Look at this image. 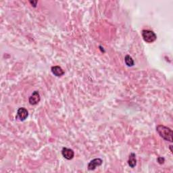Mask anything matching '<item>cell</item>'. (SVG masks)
Here are the masks:
<instances>
[{"instance_id":"1","label":"cell","mask_w":173,"mask_h":173,"mask_svg":"<svg viewBox=\"0 0 173 173\" xmlns=\"http://www.w3.org/2000/svg\"><path fill=\"white\" fill-rule=\"evenodd\" d=\"M156 131L162 139L165 141L172 142V131L170 128L164 125H158L156 127Z\"/></svg>"},{"instance_id":"2","label":"cell","mask_w":173,"mask_h":173,"mask_svg":"<svg viewBox=\"0 0 173 173\" xmlns=\"http://www.w3.org/2000/svg\"><path fill=\"white\" fill-rule=\"evenodd\" d=\"M141 34L144 40L148 43L154 42L157 39L155 33L152 31H150V30H143Z\"/></svg>"},{"instance_id":"3","label":"cell","mask_w":173,"mask_h":173,"mask_svg":"<svg viewBox=\"0 0 173 173\" xmlns=\"http://www.w3.org/2000/svg\"><path fill=\"white\" fill-rule=\"evenodd\" d=\"M41 96L37 91H34L31 94V96L29 98V102L31 105H36L40 102Z\"/></svg>"},{"instance_id":"4","label":"cell","mask_w":173,"mask_h":173,"mask_svg":"<svg viewBox=\"0 0 173 173\" xmlns=\"http://www.w3.org/2000/svg\"><path fill=\"white\" fill-rule=\"evenodd\" d=\"M29 116V112L24 107H20L17 111V116L16 118L20 119V121H24L27 119Z\"/></svg>"},{"instance_id":"5","label":"cell","mask_w":173,"mask_h":173,"mask_svg":"<svg viewBox=\"0 0 173 173\" xmlns=\"http://www.w3.org/2000/svg\"><path fill=\"white\" fill-rule=\"evenodd\" d=\"M103 163L102 160L100 158H96L92 160L89 164H88V170H94L96 169V167L101 166Z\"/></svg>"},{"instance_id":"6","label":"cell","mask_w":173,"mask_h":173,"mask_svg":"<svg viewBox=\"0 0 173 173\" xmlns=\"http://www.w3.org/2000/svg\"><path fill=\"white\" fill-rule=\"evenodd\" d=\"M62 154L64 158L66 160H72L75 156V152L72 149H69L66 148H63L62 150Z\"/></svg>"},{"instance_id":"7","label":"cell","mask_w":173,"mask_h":173,"mask_svg":"<svg viewBox=\"0 0 173 173\" xmlns=\"http://www.w3.org/2000/svg\"><path fill=\"white\" fill-rule=\"evenodd\" d=\"M51 71L55 76L60 77L64 75V71H63V69L59 66H52L51 68Z\"/></svg>"},{"instance_id":"8","label":"cell","mask_w":173,"mask_h":173,"mask_svg":"<svg viewBox=\"0 0 173 173\" xmlns=\"http://www.w3.org/2000/svg\"><path fill=\"white\" fill-rule=\"evenodd\" d=\"M128 166L133 168L137 165V160H136V155L135 153H131L129 155L128 160Z\"/></svg>"},{"instance_id":"9","label":"cell","mask_w":173,"mask_h":173,"mask_svg":"<svg viewBox=\"0 0 173 173\" xmlns=\"http://www.w3.org/2000/svg\"><path fill=\"white\" fill-rule=\"evenodd\" d=\"M124 61L128 66H133L134 65V60L132 58L131 56H130L129 55L125 56Z\"/></svg>"},{"instance_id":"10","label":"cell","mask_w":173,"mask_h":173,"mask_svg":"<svg viewBox=\"0 0 173 173\" xmlns=\"http://www.w3.org/2000/svg\"><path fill=\"white\" fill-rule=\"evenodd\" d=\"M157 161L160 164H162L164 163V162H165V159L162 157H158L157 159Z\"/></svg>"}]
</instances>
